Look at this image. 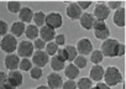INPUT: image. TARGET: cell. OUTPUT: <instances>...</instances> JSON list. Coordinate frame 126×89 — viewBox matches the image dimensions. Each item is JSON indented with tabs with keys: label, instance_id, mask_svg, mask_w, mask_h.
Masks as SVG:
<instances>
[{
	"label": "cell",
	"instance_id": "44dd1931",
	"mask_svg": "<svg viewBox=\"0 0 126 89\" xmlns=\"http://www.w3.org/2000/svg\"><path fill=\"white\" fill-rule=\"evenodd\" d=\"M25 34H26L27 38H30V40H36L37 36H38V34H40V31H38V29H37L36 25H29V26L26 27V30H25Z\"/></svg>",
	"mask_w": 126,
	"mask_h": 89
},
{
	"label": "cell",
	"instance_id": "d6a6232c",
	"mask_svg": "<svg viewBox=\"0 0 126 89\" xmlns=\"http://www.w3.org/2000/svg\"><path fill=\"white\" fill-rule=\"evenodd\" d=\"M8 30H9L8 24L5 21H3V20H0V36H5Z\"/></svg>",
	"mask_w": 126,
	"mask_h": 89
},
{
	"label": "cell",
	"instance_id": "cb8c5ba5",
	"mask_svg": "<svg viewBox=\"0 0 126 89\" xmlns=\"http://www.w3.org/2000/svg\"><path fill=\"white\" fill-rule=\"evenodd\" d=\"M103 59H104V56H103V53H101L100 50H95V51H93L90 53V61L94 64H99Z\"/></svg>",
	"mask_w": 126,
	"mask_h": 89
},
{
	"label": "cell",
	"instance_id": "83f0119b",
	"mask_svg": "<svg viewBox=\"0 0 126 89\" xmlns=\"http://www.w3.org/2000/svg\"><path fill=\"white\" fill-rule=\"evenodd\" d=\"M8 9L13 14H19V11L21 10V4L19 1H10L8 4Z\"/></svg>",
	"mask_w": 126,
	"mask_h": 89
},
{
	"label": "cell",
	"instance_id": "9a60e30c",
	"mask_svg": "<svg viewBox=\"0 0 126 89\" xmlns=\"http://www.w3.org/2000/svg\"><path fill=\"white\" fill-rule=\"evenodd\" d=\"M40 35H41V40H43L45 42H51L54 37H56V32L53 29L43 25L40 30Z\"/></svg>",
	"mask_w": 126,
	"mask_h": 89
},
{
	"label": "cell",
	"instance_id": "6da1fadb",
	"mask_svg": "<svg viewBox=\"0 0 126 89\" xmlns=\"http://www.w3.org/2000/svg\"><path fill=\"white\" fill-rule=\"evenodd\" d=\"M103 78L105 79V84L109 85V87L117 85L122 80V75H121L120 71L114 66H110L106 69H104V77Z\"/></svg>",
	"mask_w": 126,
	"mask_h": 89
},
{
	"label": "cell",
	"instance_id": "f1b7e54d",
	"mask_svg": "<svg viewBox=\"0 0 126 89\" xmlns=\"http://www.w3.org/2000/svg\"><path fill=\"white\" fill-rule=\"evenodd\" d=\"M73 62H74V66H76L78 69L84 68V67L87 66V58H85L84 56H77Z\"/></svg>",
	"mask_w": 126,
	"mask_h": 89
},
{
	"label": "cell",
	"instance_id": "7a4b0ae2",
	"mask_svg": "<svg viewBox=\"0 0 126 89\" xmlns=\"http://www.w3.org/2000/svg\"><path fill=\"white\" fill-rule=\"evenodd\" d=\"M120 42L115 38H106L101 45V53L106 57H117Z\"/></svg>",
	"mask_w": 126,
	"mask_h": 89
},
{
	"label": "cell",
	"instance_id": "2e32d148",
	"mask_svg": "<svg viewBox=\"0 0 126 89\" xmlns=\"http://www.w3.org/2000/svg\"><path fill=\"white\" fill-rule=\"evenodd\" d=\"M104 77V68L100 64H95L90 69V79L95 82H100Z\"/></svg>",
	"mask_w": 126,
	"mask_h": 89
},
{
	"label": "cell",
	"instance_id": "277c9868",
	"mask_svg": "<svg viewBox=\"0 0 126 89\" xmlns=\"http://www.w3.org/2000/svg\"><path fill=\"white\" fill-rule=\"evenodd\" d=\"M93 30H94V35L96 38L99 40H106L109 38L110 36V29L108 27V25L105 24V21H99L96 20L94 26H93Z\"/></svg>",
	"mask_w": 126,
	"mask_h": 89
},
{
	"label": "cell",
	"instance_id": "d6986e66",
	"mask_svg": "<svg viewBox=\"0 0 126 89\" xmlns=\"http://www.w3.org/2000/svg\"><path fill=\"white\" fill-rule=\"evenodd\" d=\"M25 30H26L25 24H24V22H21V21L14 22V24L11 25V29H10L11 35H14L15 37H16V36H21V35L25 32Z\"/></svg>",
	"mask_w": 126,
	"mask_h": 89
},
{
	"label": "cell",
	"instance_id": "60d3db41",
	"mask_svg": "<svg viewBox=\"0 0 126 89\" xmlns=\"http://www.w3.org/2000/svg\"><path fill=\"white\" fill-rule=\"evenodd\" d=\"M96 87H98L99 89H110V87H109V85H106L105 83H100V82L98 83V85H96Z\"/></svg>",
	"mask_w": 126,
	"mask_h": 89
},
{
	"label": "cell",
	"instance_id": "ab89813d",
	"mask_svg": "<svg viewBox=\"0 0 126 89\" xmlns=\"http://www.w3.org/2000/svg\"><path fill=\"white\" fill-rule=\"evenodd\" d=\"M124 54H125V45H124V43H120V46H119V52H117V57L124 56Z\"/></svg>",
	"mask_w": 126,
	"mask_h": 89
},
{
	"label": "cell",
	"instance_id": "4fadbf2b",
	"mask_svg": "<svg viewBox=\"0 0 126 89\" xmlns=\"http://www.w3.org/2000/svg\"><path fill=\"white\" fill-rule=\"evenodd\" d=\"M20 66V59H19V56L17 54H8L5 57V67L10 71H16L17 67Z\"/></svg>",
	"mask_w": 126,
	"mask_h": 89
},
{
	"label": "cell",
	"instance_id": "52a82bcc",
	"mask_svg": "<svg viewBox=\"0 0 126 89\" xmlns=\"http://www.w3.org/2000/svg\"><path fill=\"white\" fill-rule=\"evenodd\" d=\"M76 48L80 56H88L93 52V43L89 41V38H82L78 41V45Z\"/></svg>",
	"mask_w": 126,
	"mask_h": 89
},
{
	"label": "cell",
	"instance_id": "ba28073f",
	"mask_svg": "<svg viewBox=\"0 0 126 89\" xmlns=\"http://www.w3.org/2000/svg\"><path fill=\"white\" fill-rule=\"evenodd\" d=\"M62 16L57 13H51L48 15H46V26L51 27V29H58L62 26Z\"/></svg>",
	"mask_w": 126,
	"mask_h": 89
},
{
	"label": "cell",
	"instance_id": "603a6c76",
	"mask_svg": "<svg viewBox=\"0 0 126 89\" xmlns=\"http://www.w3.org/2000/svg\"><path fill=\"white\" fill-rule=\"evenodd\" d=\"M32 20L35 21L36 26H43L46 24V15L43 11H38V13H35L33 14V18Z\"/></svg>",
	"mask_w": 126,
	"mask_h": 89
},
{
	"label": "cell",
	"instance_id": "ffe728a7",
	"mask_svg": "<svg viewBox=\"0 0 126 89\" xmlns=\"http://www.w3.org/2000/svg\"><path fill=\"white\" fill-rule=\"evenodd\" d=\"M64 73H66V77L69 78V79H76L78 75H79V69L74 66V64H69L67 67H64Z\"/></svg>",
	"mask_w": 126,
	"mask_h": 89
},
{
	"label": "cell",
	"instance_id": "ac0fdd59",
	"mask_svg": "<svg viewBox=\"0 0 126 89\" xmlns=\"http://www.w3.org/2000/svg\"><path fill=\"white\" fill-rule=\"evenodd\" d=\"M33 18V11L30 8H21V10L19 11V19L21 20V22H30Z\"/></svg>",
	"mask_w": 126,
	"mask_h": 89
},
{
	"label": "cell",
	"instance_id": "ee69618b",
	"mask_svg": "<svg viewBox=\"0 0 126 89\" xmlns=\"http://www.w3.org/2000/svg\"><path fill=\"white\" fill-rule=\"evenodd\" d=\"M90 89H99V88H98V87H92Z\"/></svg>",
	"mask_w": 126,
	"mask_h": 89
},
{
	"label": "cell",
	"instance_id": "f35d334b",
	"mask_svg": "<svg viewBox=\"0 0 126 89\" xmlns=\"http://www.w3.org/2000/svg\"><path fill=\"white\" fill-rule=\"evenodd\" d=\"M8 79V74L5 72H0V85H3Z\"/></svg>",
	"mask_w": 126,
	"mask_h": 89
},
{
	"label": "cell",
	"instance_id": "7bdbcfd3",
	"mask_svg": "<svg viewBox=\"0 0 126 89\" xmlns=\"http://www.w3.org/2000/svg\"><path fill=\"white\" fill-rule=\"evenodd\" d=\"M0 89H8V88H5L4 85H0Z\"/></svg>",
	"mask_w": 126,
	"mask_h": 89
},
{
	"label": "cell",
	"instance_id": "b9f144b4",
	"mask_svg": "<svg viewBox=\"0 0 126 89\" xmlns=\"http://www.w3.org/2000/svg\"><path fill=\"white\" fill-rule=\"evenodd\" d=\"M36 89H49L47 85H40L38 88H36Z\"/></svg>",
	"mask_w": 126,
	"mask_h": 89
},
{
	"label": "cell",
	"instance_id": "8992f818",
	"mask_svg": "<svg viewBox=\"0 0 126 89\" xmlns=\"http://www.w3.org/2000/svg\"><path fill=\"white\" fill-rule=\"evenodd\" d=\"M94 18L99 21H104L109 18L110 15V9L106 6V4L104 3H100V4H96L95 5V9H94Z\"/></svg>",
	"mask_w": 126,
	"mask_h": 89
},
{
	"label": "cell",
	"instance_id": "f546056e",
	"mask_svg": "<svg viewBox=\"0 0 126 89\" xmlns=\"http://www.w3.org/2000/svg\"><path fill=\"white\" fill-rule=\"evenodd\" d=\"M30 75H31L32 79H36L37 80V79H40L42 77V69L40 67H32L30 69Z\"/></svg>",
	"mask_w": 126,
	"mask_h": 89
},
{
	"label": "cell",
	"instance_id": "e575fe53",
	"mask_svg": "<svg viewBox=\"0 0 126 89\" xmlns=\"http://www.w3.org/2000/svg\"><path fill=\"white\" fill-rule=\"evenodd\" d=\"M54 38H56V43H57L58 46H62V45H64V43H66V36L63 35V34L57 35Z\"/></svg>",
	"mask_w": 126,
	"mask_h": 89
},
{
	"label": "cell",
	"instance_id": "30bf717a",
	"mask_svg": "<svg viewBox=\"0 0 126 89\" xmlns=\"http://www.w3.org/2000/svg\"><path fill=\"white\" fill-rule=\"evenodd\" d=\"M47 83H48V88H49V89H59V88L63 85L62 77H61L57 72H53V73L48 74V77H47Z\"/></svg>",
	"mask_w": 126,
	"mask_h": 89
},
{
	"label": "cell",
	"instance_id": "8d00e7d4",
	"mask_svg": "<svg viewBox=\"0 0 126 89\" xmlns=\"http://www.w3.org/2000/svg\"><path fill=\"white\" fill-rule=\"evenodd\" d=\"M109 9H112V10H117L120 9L121 6V1H109V4L106 5Z\"/></svg>",
	"mask_w": 126,
	"mask_h": 89
},
{
	"label": "cell",
	"instance_id": "8fae6325",
	"mask_svg": "<svg viewBox=\"0 0 126 89\" xmlns=\"http://www.w3.org/2000/svg\"><path fill=\"white\" fill-rule=\"evenodd\" d=\"M66 13H67V16H68L69 19H72V20H78V19H80V16H82V14H83V10L78 6L77 3H72V4L68 5Z\"/></svg>",
	"mask_w": 126,
	"mask_h": 89
},
{
	"label": "cell",
	"instance_id": "3957f363",
	"mask_svg": "<svg viewBox=\"0 0 126 89\" xmlns=\"http://www.w3.org/2000/svg\"><path fill=\"white\" fill-rule=\"evenodd\" d=\"M0 47L4 52H6L8 54L13 53L14 51L17 50V41H16V37L14 35H5L0 42Z\"/></svg>",
	"mask_w": 126,
	"mask_h": 89
},
{
	"label": "cell",
	"instance_id": "5bb4252c",
	"mask_svg": "<svg viewBox=\"0 0 126 89\" xmlns=\"http://www.w3.org/2000/svg\"><path fill=\"white\" fill-rule=\"evenodd\" d=\"M8 82L13 85V88H17L22 84V74L19 71H11L8 75Z\"/></svg>",
	"mask_w": 126,
	"mask_h": 89
},
{
	"label": "cell",
	"instance_id": "7c38bea8",
	"mask_svg": "<svg viewBox=\"0 0 126 89\" xmlns=\"http://www.w3.org/2000/svg\"><path fill=\"white\" fill-rule=\"evenodd\" d=\"M79 20H80L82 27L85 29V30H92L93 26H94V24H95V21H96V19L94 18V15L93 14H89V13L82 14V16H80Z\"/></svg>",
	"mask_w": 126,
	"mask_h": 89
},
{
	"label": "cell",
	"instance_id": "1f68e13d",
	"mask_svg": "<svg viewBox=\"0 0 126 89\" xmlns=\"http://www.w3.org/2000/svg\"><path fill=\"white\" fill-rule=\"evenodd\" d=\"M62 88H63V89H76V88H77V83H76L74 80L69 79V80H67L66 83H63Z\"/></svg>",
	"mask_w": 126,
	"mask_h": 89
},
{
	"label": "cell",
	"instance_id": "4dcf8cb0",
	"mask_svg": "<svg viewBox=\"0 0 126 89\" xmlns=\"http://www.w3.org/2000/svg\"><path fill=\"white\" fill-rule=\"evenodd\" d=\"M32 68V62L30 61V59H27V58H25V59H22L21 62H20V69H22V71H30Z\"/></svg>",
	"mask_w": 126,
	"mask_h": 89
},
{
	"label": "cell",
	"instance_id": "836d02e7",
	"mask_svg": "<svg viewBox=\"0 0 126 89\" xmlns=\"http://www.w3.org/2000/svg\"><path fill=\"white\" fill-rule=\"evenodd\" d=\"M57 57L62 61V62H66L67 61V52H66V50L63 48V50H58L57 51Z\"/></svg>",
	"mask_w": 126,
	"mask_h": 89
},
{
	"label": "cell",
	"instance_id": "9c48e42d",
	"mask_svg": "<svg viewBox=\"0 0 126 89\" xmlns=\"http://www.w3.org/2000/svg\"><path fill=\"white\" fill-rule=\"evenodd\" d=\"M32 62L36 64V67H45L48 63V54L46 52H43L42 50H37L36 52H33L32 56Z\"/></svg>",
	"mask_w": 126,
	"mask_h": 89
},
{
	"label": "cell",
	"instance_id": "4316f807",
	"mask_svg": "<svg viewBox=\"0 0 126 89\" xmlns=\"http://www.w3.org/2000/svg\"><path fill=\"white\" fill-rule=\"evenodd\" d=\"M77 87H78L79 89H90V88L93 87V82H92V79H89V78H82V79H79Z\"/></svg>",
	"mask_w": 126,
	"mask_h": 89
},
{
	"label": "cell",
	"instance_id": "74e56055",
	"mask_svg": "<svg viewBox=\"0 0 126 89\" xmlns=\"http://www.w3.org/2000/svg\"><path fill=\"white\" fill-rule=\"evenodd\" d=\"M78 4V6L82 9V10H85V9H88L90 5H92V1H79V3H77Z\"/></svg>",
	"mask_w": 126,
	"mask_h": 89
},
{
	"label": "cell",
	"instance_id": "5b68a950",
	"mask_svg": "<svg viewBox=\"0 0 126 89\" xmlns=\"http://www.w3.org/2000/svg\"><path fill=\"white\" fill-rule=\"evenodd\" d=\"M33 43H31L30 41H21L20 45H17V54L24 57V58H29L31 54H33Z\"/></svg>",
	"mask_w": 126,
	"mask_h": 89
},
{
	"label": "cell",
	"instance_id": "d590c367",
	"mask_svg": "<svg viewBox=\"0 0 126 89\" xmlns=\"http://www.w3.org/2000/svg\"><path fill=\"white\" fill-rule=\"evenodd\" d=\"M33 47H36L37 50H43L46 47V42L43 40H35V43H33Z\"/></svg>",
	"mask_w": 126,
	"mask_h": 89
},
{
	"label": "cell",
	"instance_id": "7402d4cb",
	"mask_svg": "<svg viewBox=\"0 0 126 89\" xmlns=\"http://www.w3.org/2000/svg\"><path fill=\"white\" fill-rule=\"evenodd\" d=\"M51 67L54 72H58V71H62V69H64V62H62L57 56H53L52 59H51Z\"/></svg>",
	"mask_w": 126,
	"mask_h": 89
},
{
	"label": "cell",
	"instance_id": "484cf974",
	"mask_svg": "<svg viewBox=\"0 0 126 89\" xmlns=\"http://www.w3.org/2000/svg\"><path fill=\"white\" fill-rule=\"evenodd\" d=\"M46 53L48 54V56H54L56 53H57V51H58V45L56 43V42H53V41H51V42H48L47 45H46Z\"/></svg>",
	"mask_w": 126,
	"mask_h": 89
},
{
	"label": "cell",
	"instance_id": "d4e9b609",
	"mask_svg": "<svg viewBox=\"0 0 126 89\" xmlns=\"http://www.w3.org/2000/svg\"><path fill=\"white\" fill-rule=\"evenodd\" d=\"M66 52H67V61L72 62L76 59V57L78 56V52H77V48L74 46H67L66 48Z\"/></svg>",
	"mask_w": 126,
	"mask_h": 89
},
{
	"label": "cell",
	"instance_id": "e0dca14e",
	"mask_svg": "<svg viewBox=\"0 0 126 89\" xmlns=\"http://www.w3.org/2000/svg\"><path fill=\"white\" fill-rule=\"evenodd\" d=\"M114 24L119 27H124L126 21H125V9L124 8H120L115 11L114 14Z\"/></svg>",
	"mask_w": 126,
	"mask_h": 89
}]
</instances>
